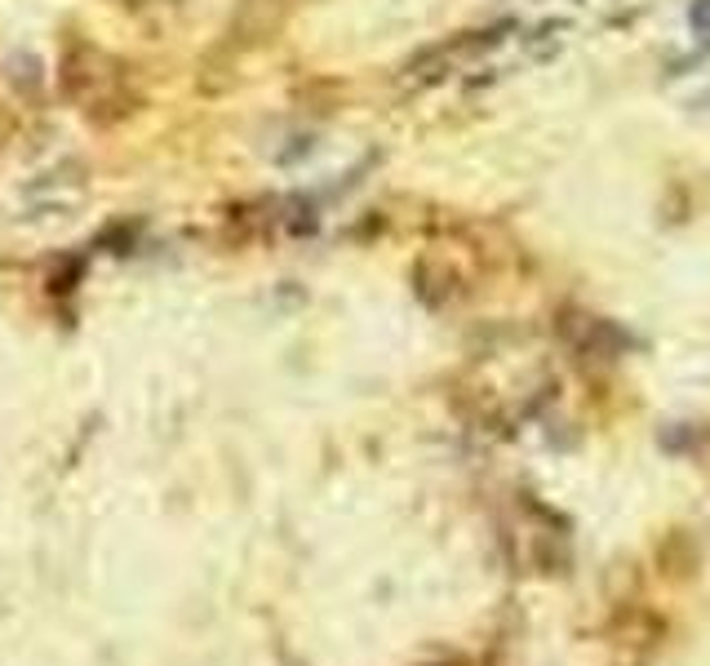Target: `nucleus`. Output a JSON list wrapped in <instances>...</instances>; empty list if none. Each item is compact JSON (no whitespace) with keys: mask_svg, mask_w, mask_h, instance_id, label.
Returning a JSON list of instances; mask_svg holds the SVG:
<instances>
[{"mask_svg":"<svg viewBox=\"0 0 710 666\" xmlns=\"http://www.w3.org/2000/svg\"><path fill=\"white\" fill-rule=\"evenodd\" d=\"M688 23H692V32L710 45V0H692V5H688Z\"/></svg>","mask_w":710,"mask_h":666,"instance_id":"nucleus-1","label":"nucleus"}]
</instances>
